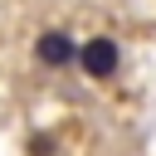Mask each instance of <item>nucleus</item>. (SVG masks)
Returning <instances> with one entry per match:
<instances>
[{"label":"nucleus","mask_w":156,"mask_h":156,"mask_svg":"<svg viewBox=\"0 0 156 156\" xmlns=\"http://www.w3.org/2000/svg\"><path fill=\"white\" fill-rule=\"evenodd\" d=\"M78 63H83V73L88 78H112L117 73V39H107V34H93L83 49H78Z\"/></svg>","instance_id":"obj_1"},{"label":"nucleus","mask_w":156,"mask_h":156,"mask_svg":"<svg viewBox=\"0 0 156 156\" xmlns=\"http://www.w3.org/2000/svg\"><path fill=\"white\" fill-rule=\"evenodd\" d=\"M34 58H39L44 68H68V63H78V44H73L63 29H49V34L34 39Z\"/></svg>","instance_id":"obj_2"},{"label":"nucleus","mask_w":156,"mask_h":156,"mask_svg":"<svg viewBox=\"0 0 156 156\" xmlns=\"http://www.w3.org/2000/svg\"><path fill=\"white\" fill-rule=\"evenodd\" d=\"M49 151H54V136H34L29 141V156H49Z\"/></svg>","instance_id":"obj_3"}]
</instances>
